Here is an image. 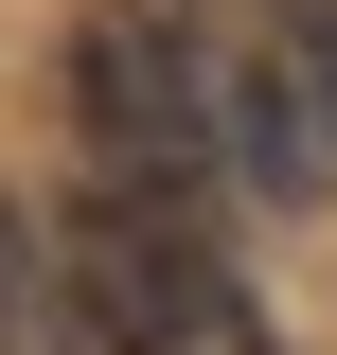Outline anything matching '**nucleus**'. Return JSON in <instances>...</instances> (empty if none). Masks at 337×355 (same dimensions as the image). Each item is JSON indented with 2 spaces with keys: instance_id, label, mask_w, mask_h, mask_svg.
Listing matches in <instances>:
<instances>
[{
  "instance_id": "5",
  "label": "nucleus",
  "mask_w": 337,
  "mask_h": 355,
  "mask_svg": "<svg viewBox=\"0 0 337 355\" xmlns=\"http://www.w3.org/2000/svg\"><path fill=\"white\" fill-rule=\"evenodd\" d=\"M284 36H302V71H320V107H337V0H284Z\"/></svg>"
},
{
  "instance_id": "1",
  "label": "nucleus",
  "mask_w": 337,
  "mask_h": 355,
  "mask_svg": "<svg viewBox=\"0 0 337 355\" xmlns=\"http://www.w3.org/2000/svg\"><path fill=\"white\" fill-rule=\"evenodd\" d=\"M71 125H89V196L213 231V196H231V107H213V36L196 18H160V0L71 18Z\"/></svg>"
},
{
  "instance_id": "4",
  "label": "nucleus",
  "mask_w": 337,
  "mask_h": 355,
  "mask_svg": "<svg viewBox=\"0 0 337 355\" xmlns=\"http://www.w3.org/2000/svg\"><path fill=\"white\" fill-rule=\"evenodd\" d=\"M53 320H71V266H36V231H18V196H0V355L53 338Z\"/></svg>"
},
{
  "instance_id": "3",
  "label": "nucleus",
  "mask_w": 337,
  "mask_h": 355,
  "mask_svg": "<svg viewBox=\"0 0 337 355\" xmlns=\"http://www.w3.org/2000/svg\"><path fill=\"white\" fill-rule=\"evenodd\" d=\"M196 36H213V18H196ZM213 107H231V178H249L266 214H302V196H337V107H320V71H302L284 0L213 36Z\"/></svg>"
},
{
  "instance_id": "2",
  "label": "nucleus",
  "mask_w": 337,
  "mask_h": 355,
  "mask_svg": "<svg viewBox=\"0 0 337 355\" xmlns=\"http://www.w3.org/2000/svg\"><path fill=\"white\" fill-rule=\"evenodd\" d=\"M53 266H71V338L89 355H284L266 302H249V266L213 249V231H178V214L89 196V214L53 231Z\"/></svg>"
}]
</instances>
